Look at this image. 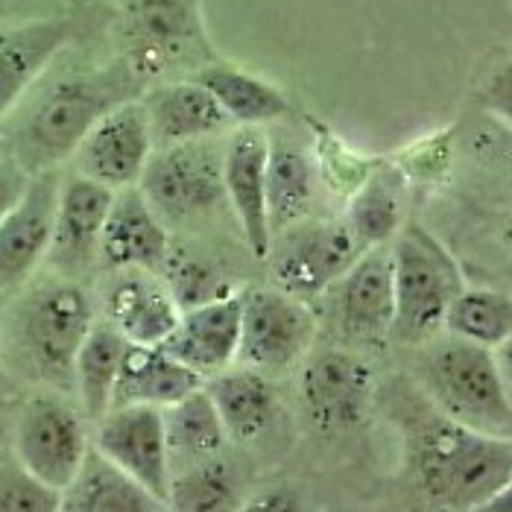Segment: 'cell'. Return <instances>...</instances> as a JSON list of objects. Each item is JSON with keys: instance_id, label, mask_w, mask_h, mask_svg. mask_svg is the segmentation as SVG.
I'll list each match as a JSON object with an SVG mask.
<instances>
[{"instance_id": "cell-38", "label": "cell", "mask_w": 512, "mask_h": 512, "mask_svg": "<svg viewBox=\"0 0 512 512\" xmlns=\"http://www.w3.org/2000/svg\"><path fill=\"white\" fill-rule=\"evenodd\" d=\"M474 512H512V477L486 504H480Z\"/></svg>"}, {"instance_id": "cell-30", "label": "cell", "mask_w": 512, "mask_h": 512, "mask_svg": "<svg viewBox=\"0 0 512 512\" xmlns=\"http://www.w3.org/2000/svg\"><path fill=\"white\" fill-rule=\"evenodd\" d=\"M126 346L129 340L100 316L79 349L77 366H74V395L82 416L91 425L112 410V395H115Z\"/></svg>"}, {"instance_id": "cell-6", "label": "cell", "mask_w": 512, "mask_h": 512, "mask_svg": "<svg viewBox=\"0 0 512 512\" xmlns=\"http://www.w3.org/2000/svg\"><path fill=\"white\" fill-rule=\"evenodd\" d=\"M208 53L199 0H129L120 24V62L147 88L153 79L191 68Z\"/></svg>"}, {"instance_id": "cell-36", "label": "cell", "mask_w": 512, "mask_h": 512, "mask_svg": "<svg viewBox=\"0 0 512 512\" xmlns=\"http://www.w3.org/2000/svg\"><path fill=\"white\" fill-rule=\"evenodd\" d=\"M240 512H314L311 504L305 501L302 492L278 486V489H267L258 492L252 498H246V504L240 507Z\"/></svg>"}, {"instance_id": "cell-11", "label": "cell", "mask_w": 512, "mask_h": 512, "mask_svg": "<svg viewBox=\"0 0 512 512\" xmlns=\"http://www.w3.org/2000/svg\"><path fill=\"white\" fill-rule=\"evenodd\" d=\"M156 153L141 97L115 106L97 120L71 156V170L112 191L135 188Z\"/></svg>"}, {"instance_id": "cell-23", "label": "cell", "mask_w": 512, "mask_h": 512, "mask_svg": "<svg viewBox=\"0 0 512 512\" xmlns=\"http://www.w3.org/2000/svg\"><path fill=\"white\" fill-rule=\"evenodd\" d=\"M267 135H270L267 202H270V226L276 235L305 217H314L322 167L305 141L287 132H267Z\"/></svg>"}, {"instance_id": "cell-13", "label": "cell", "mask_w": 512, "mask_h": 512, "mask_svg": "<svg viewBox=\"0 0 512 512\" xmlns=\"http://www.w3.org/2000/svg\"><path fill=\"white\" fill-rule=\"evenodd\" d=\"M91 448L164 504L170 489V457H167L164 416L158 407H147V404L112 407L103 419L94 422Z\"/></svg>"}, {"instance_id": "cell-41", "label": "cell", "mask_w": 512, "mask_h": 512, "mask_svg": "<svg viewBox=\"0 0 512 512\" xmlns=\"http://www.w3.org/2000/svg\"><path fill=\"white\" fill-rule=\"evenodd\" d=\"M0 305H3V293H0ZM6 378V372H3V360H0V381Z\"/></svg>"}, {"instance_id": "cell-17", "label": "cell", "mask_w": 512, "mask_h": 512, "mask_svg": "<svg viewBox=\"0 0 512 512\" xmlns=\"http://www.w3.org/2000/svg\"><path fill=\"white\" fill-rule=\"evenodd\" d=\"M337 319L349 340L381 346L393 340L395 281L393 249H366L337 284Z\"/></svg>"}, {"instance_id": "cell-34", "label": "cell", "mask_w": 512, "mask_h": 512, "mask_svg": "<svg viewBox=\"0 0 512 512\" xmlns=\"http://www.w3.org/2000/svg\"><path fill=\"white\" fill-rule=\"evenodd\" d=\"M0 512H59V492L36 480L12 454L0 457Z\"/></svg>"}, {"instance_id": "cell-2", "label": "cell", "mask_w": 512, "mask_h": 512, "mask_svg": "<svg viewBox=\"0 0 512 512\" xmlns=\"http://www.w3.org/2000/svg\"><path fill=\"white\" fill-rule=\"evenodd\" d=\"M44 74L0 126L6 153L27 173L53 170L71 161L79 141L97 120L144 94V85L120 59L91 71L50 79Z\"/></svg>"}, {"instance_id": "cell-21", "label": "cell", "mask_w": 512, "mask_h": 512, "mask_svg": "<svg viewBox=\"0 0 512 512\" xmlns=\"http://www.w3.org/2000/svg\"><path fill=\"white\" fill-rule=\"evenodd\" d=\"M240 346V293L185 308L179 325L164 340V352L197 372L202 381L226 372L237 363Z\"/></svg>"}, {"instance_id": "cell-27", "label": "cell", "mask_w": 512, "mask_h": 512, "mask_svg": "<svg viewBox=\"0 0 512 512\" xmlns=\"http://www.w3.org/2000/svg\"><path fill=\"white\" fill-rule=\"evenodd\" d=\"M404 205H407V176L395 164H378L352 191L343 220L352 229L360 249L387 246L407 223Z\"/></svg>"}, {"instance_id": "cell-22", "label": "cell", "mask_w": 512, "mask_h": 512, "mask_svg": "<svg viewBox=\"0 0 512 512\" xmlns=\"http://www.w3.org/2000/svg\"><path fill=\"white\" fill-rule=\"evenodd\" d=\"M141 103L147 109L156 147L220 138L235 126L223 112V106L214 100V94L194 77L164 79L147 85Z\"/></svg>"}, {"instance_id": "cell-3", "label": "cell", "mask_w": 512, "mask_h": 512, "mask_svg": "<svg viewBox=\"0 0 512 512\" xmlns=\"http://www.w3.org/2000/svg\"><path fill=\"white\" fill-rule=\"evenodd\" d=\"M404 439L419 492L442 510L474 512L512 477V439L463 428L431 401L410 413Z\"/></svg>"}, {"instance_id": "cell-8", "label": "cell", "mask_w": 512, "mask_h": 512, "mask_svg": "<svg viewBox=\"0 0 512 512\" xmlns=\"http://www.w3.org/2000/svg\"><path fill=\"white\" fill-rule=\"evenodd\" d=\"M88 451V419L65 395L39 390L21 404L12 428V457L36 480L62 492L77 477Z\"/></svg>"}, {"instance_id": "cell-4", "label": "cell", "mask_w": 512, "mask_h": 512, "mask_svg": "<svg viewBox=\"0 0 512 512\" xmlns=\"http://www.w3.org/2000/svg\"><path fill=\"white\" fill-rule=\"evenodd\" d=\"M419 381L425 398L451 422L512 439V398L492 349L439 334L422 346Z\"/></svg>"}, {"instance_id": "cell-12", "label": "cell", "mask_w": 512, "mask_h": 512, "mask_svg": "<svg viewBox=\"0 0 512 512\" xmlns=\"http://www.w3.org/2000/svg\"><path fill=\"white\" fill-rule=\"evenodd\" d=\"M62 191V167L30 173L12 211L0 220V293L9 296L44 270Z\"/></svg>"}, {"instance_id": "cell-15", "label": "cell", "mask_w": 512, "mask_h": 512, "mask_svg": "<svg viewBox=\"0 0 512 512\" xmlns=\"http://www.w3.org/2000/svg\"><path fill=\"white\" fill-rule=\"evenodd\" d=\"M302 404L316 431L343 434L357 428L372 407L375 375L363 357L328 349L305 360Z\"/></svg>"}, {"instance_id": "cell-29", "label": "cell", "mask_w": 512, "mask_h": 512, "mask_svg": "<svg viewBox=\"0 0 512 512\" xmlns=\"http://www.w3.org/2000/svg\"><path fill=\"white\" fill-rule=\"evenodd\" d=\"M59 512H164V504L91 448L77 477L59 492Z\"/></svg>"}, {"instance_id": "cell-40", "label": "cell", "mask_w": 512, "mask_h": 512, "mask_svg": "<svg viewBox=\"0 0 512 512\" xmlns=\"http://www.w3.org/2000/svg\"><path fill=\"white\" fill-rule=\"evenodd\" d=\"M9 153H6V144H3V135H0V158H6Z\"/></svg>"}, {"instance_id": "cell-9", "label": "cell", "mask_w": 512, "mask_h": 512, "mask_svg": "<svg viewBox=\"0 0 512 512\" xmlns=\"http://www.w3.org/2000/svg\"><path fill=\"white\" fill-rule=\"evenodd\" d=\"M223 144L226 135L156 147L138 188L164 223L197 220L226 202Z\"/></svg>"}, {"instance_id": "cell-7", "label": "cell", "mask_w": 512, "mask_h": 512, "mask_svg": "<svg viewBox=\"0 0 512 512\" xmlns=\"http://www.w3.org/2000/svg\"><path fill=\"white\" fill-rule=\"evenodd\" d=\"M363 252L343 217H305L273 235L267 264L273 287L311 305L349 273Z\"/></svg>"}, {"instance_id": "cell-42", "label": "cell", "mask_w": 512, "mask_h": 512, "mask_svg": "<svg viewBox=\"0 0 512 512\" xmlns=\"http://www.w3.org/2000/svg\"><path fill=\"white\" fill-rule=\"evenodd\" d=\"M510 158H512V153H510Z\"/></svg>"}, {"instance_id": "cell-5", "label": "cell", "mask_w": 512, "mask_h": 512, "mask_svg": "<svg viewBox=\"0 0 512 512\" xmlns=\"http://www.w3.org/2000/svg\"><path fill=\"white\" fill-rule=\"evenodd\" d=\"M390 249L395 281L393 340L422 349L445 331V314L466 287V278L451 249L419 223H404Z\"/></svg>"}, {"instance_id": "cell-19", "label": "cell", "mask_w": 512, "mask_h": 512, "mask_svg": "<svg viewBox=\"0 0 512 512\" xmlns=\"http://www.w3.org/2000/svg\"><path fill=\"white\" fill-rule=\"evenodd\" d=\"M100 305L103 319L135 346H164L182 316L167 281L150 270H112Z\"/></svg>"}, {"instance_id": "cell-33", "label": "cell", "mask_w": 512, "mask_h": 512, "mask_svg": "<svg viewBox=\"0 0 512 512\" xmlns=\"http://www.w3.org/2000/svg\"><path fill=\"white\" fill-rule=\"evenodd\" d=\"M161 278L167 281V287L176 296L182 311L235 293L232 281L220 267H214L211 261L197 258V255H191L188 249H179V246H170Z\"/></svg>"}, {"instance_id": "cell-28", "label": "cell", "mask_w": 512, "mask_h": 512, "mask_svg": "<svg viewBox=\"0 0 512 512\" xmlns=\"http://www.w3.org/2000/svg\"><path fill=\"white\" fill-rule=\"evenodd\" d=\"M164 416V436H167V457H170V477L182 469L217 460L226 454L229 434L220 422V413L205 393V384L185 395L182 401L161 410Z\"/></svg>"}, {"instance_id": "cell-16", "label": "cell", "mask_w": 512, "mask_h": 512, "mask_svg": "<svg viewBox=\"0 0 512 512\" xmlns=\"http://www.w3.org/2000/svg\"><path fill=\"white\" fill-rule=\"evenodd\" d=\"M267 153H270L267 126H235L223 144L226 202L235 214L249 252L258 261H267L273 243L270 202H267Z\"/></svg>"}, {"instance_id": "cell-14", "label": "cell", "mask_w": 512, "mask_h": 512, "mask_svg": "<svg viewBox=\"0 0 512 512\" xmlns=\"http://www.w3.org/2000/svg\"><path fill=\"white\" fill-rule=\"evenodd\" d=\"M115 191L91 182L79 173H62V191L56 208L53 240L44 258V270L82 281L100 267V240Z\"/></svg>"}, {"instance_id": "cell-39", "label": "cell", "mask_w": 512, "mask_h": 512, "mask_svg": "<svg viewBox=\"0 0 512 512\" xmlns=\"http://www.w3.org/2000/svg\"><path fill=\"white\" fill-rule=\"evenodd\" d=\"M495 357H498V366H501V375H504V384H507V393L512 398V337L501 346L495 349Z\"/></svg>"}, {"instance_id": "cell-20", "label": "cell", "mask_w": 512, "mask_h": 512, "mask_svg": "<svg viewBox=\"0 0 512 512\" xmlns=\"http://www.w3.org/2000/svg\"><path fill=\"white\" fill-rule=\"evenodd\" d=\"M170 232L167 223L156 214L150 199L141 194V188H123L115 191L103 240H100V267L112 270H164L167 252H170Z\"/></svg>"}, {"instance_id": "cell-25", "label": "cell", "mask_w": 512, "mask_h": 512, "mask_svg": "<svg viewBox=\"0 0 512 512\" xmlns=\"http://www.w3.org/2000/svg\"><path fill=\"white\" fill-rule=\"evenodd\" d=\"M205 381L161 346H135L129 343L120 360L118 384L112 395V407L123 404H147V407H170L185 395L199 390Z\"/></svg>"}, {"instance_id": "cell-10", "label": "cell", "mask_w": 512, "mask_h": 512, "mask_svg": "<svg viewBox=\"0 0 512 512\" xmlns=\"http://www.w3.org/2000/svg\"><path fill=\"white\" fill-rule=\"evenodd\" d=\"M316 340V316L278 287H252L240 293V346L237 363L278 375L299 366Z\"/></svg>"}, {"instance_id": "cell-24", "label": "cell", "mask_w": 512, "mask_h": 512, "mask_svg": "<svg viewBox=\"0 0 512 512\" xmlns=\"http://www.w3.org/2000/svg\"><path fill=\"white\" fill-rule=\"evenodd\" d=\"M205 393L211 395L220 422L232 442L249 445L267 434L276 422V390L270 375L249 369V366H229L226 372L205 381Z\"/></svg>"}, {"instance_id": "cell-32", "label": "cell", "mask_w": 512, "mask_h": 512, "mask_svg": "<svg viewBox=\"0 0 512 512\" xmlns=\"http://www.w3.org/2000/svg\"><path fill=\"white\" fill-rule=\"evenodd\" d=\"M448 337L483 349H501L512 337V296L492 287H463L445 314Z\"/></svg>"}, {"instance_id": "cell-35", "label": "cell", "mask_w": 512, "mask_h": 512, "mask_svg": "<svg viewBox=\"0 0 512 512\" xmlns=\"http://www.w3.org/2000/svg\"><path fill=\"white\" fill-rule=\"evenodd\" d=\"M480 106L489 118H495L507 132H512V59H504L492 68L480 88Z\"/></svg>"}, {"instance_id": "cell-37", "label": "cell", "mask_w": 512, "mask_h": 512, "mask_svg": "<svg viewBox=\"0 0 512 512\" xmlns=\"http://www.w3.org/2000/svg\"><path fill=\"white\" fill-rule=\"evenodd\" d=\"M30 182V173L12 156L0 158V220L12 211V205L21 199Z\"/></svg>"}, {"instance_id": "cell-1", "label": "cell", "mask_w": 512, "mask_h": 512, "mask_svg": "<svg viewBox=\"0 0 512 512\" xmlns=\"http://www.w3.org/2000/svg\"><path fill=\"white\" fill-rule=\"evenodd\" d=\"M97 322L82 281L39 273L0 305V360L9 381L74 395L77 355Z\"/></svg>"}, {"instance_id": "cell-26", "label": "cell", "mask_w": 512, "mask_h": 512, "mask_svg": "<svg viewBox=\"0 0 512 512\" xmlns=\"http://www.w3.org/2000/svg\"><path fill=\"white\" fill-rule=\"evenodd\" d=\"M191 77L214 94L235 126H273L293 115V106L278 85L229 62L211 59Z\"/></svg>"}, {"instance_id": "cell-31", "label": "cell", "mask_w": 512, "mask_h": 512, "mask_svg": "<svg viewBox=\"0 0 512 512\" xmlns=\"http://www.w3.org/2000/svg\"><path fill=\"white\" fill-rule=\"evenodd\" d=\"M243 504V480L226 454L173 474L164 498L167 512H240Z\"/></svg>"}, {"instance_id": "cell-18", "label": "cell", "mask_w": 512, "mask_h": 512, "mask_svg": "<svg viewBox=\"0 0 512 512\" xmlns=\"http://www.w3.org/2000/svg\"><path fill=\"white\" fill-rule=\"evenodd\" d=\"M77 27L71 18H24L0 21V126L36 85L56 56L74 41Z\"/></svg>"}]
</instances>
